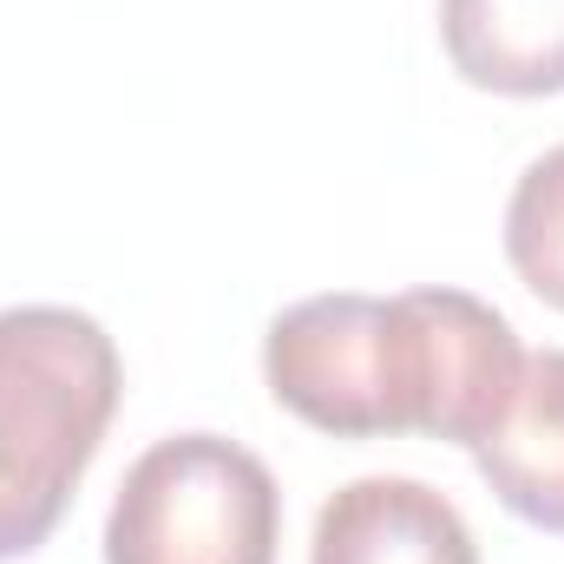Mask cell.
<instances>
[{
    "mask_svg": "<svg viewBox=\"0 0 564 564\" xmlns=\"http://www.w3.org/2000/svg\"><path fill=\"white\" fill-rule=\"evenodd\" d=\"M112 335L66 302L0 308V564L40 552L119 414Z\"/></svg>",
    "mask_w": 564,
    "mask_h": 564,
    "instance_id": "6da1fadb",
    "label": "cell"
},
{
    "mask_svg": "<svg viewBox=\"0 0 564 564\" xmlns=\"http://www.w3.org/2000/svg\"><path fill=\"white\" fill-rule=\"evenodd\" d=\"M276 473L224 433L144 446L106 512V564H276Z\"/></svg>",
    "mask_w": 564,
    "mask_h": 564,
    "instance_id": "7a4b0ae2",
    "label": "cell"
},
{
    "mask_svg": "<svg viewBox=\"0 0 564 564\" xmlns=\"http://www.w3.org/2000/svg\"><path fill=\"white\" fill-rule=\"evenodd\" d=\"M525 375L512 322L466 289H401L381 295V421L388 433H421L479 446L506 414Z\"/></svg>",
    "mask_w": 564,
    "mask_h": 564,
    "instance_id": "3957f363",
    "label": "cell"
},
{
    "mask_svg": "<svg viewBox=\"0 0 564 564\" xmlns=\"http://www.w3.org/2000/svg\"><path fill=\"white\" fill-rule=\"evenodd\" d=\"M263 381L282 414L335 440H388L381 421V295L335 289L289 302L263 335Z\"/></svg>",
    "mask_w": 564,
    "mask_h": 564,
    "instance_id": "277c9868",
    "label": "cell"
},
{
    "mask_svg": "<svg viewBox=\"0 0 564 564\" xmlns=\"http://www.w3.org/2000/svg\"><path fill=\"white\" fill-rule=\"evenodd\" d=\"M308 564H479V545L446 492L375 473L315 512Z\"/></svg>",
    "mask_w": 564,
    "mask_h": 564,
    "instance_id": "5b68a950",
    "label": "cell"
},
{
    "mask_svg": "<svg viewBox=\"0 0 564 564\" xmlns=\"http://www.w3.org/2000/svg\"><path fill=\"white\" fill-rule=\"evenodd\" d=\"M473 466L512 519L564 539V348L525 355V375L473 446Z\"/></svg>",
    "mask_w": 564,
    "mask_h": 564,
    "instance_id": "8992f818",
    "label": "cell"
},
{
    "mask_svg": "<svg viewBox=\"0 0 564 564\" xmlns=\"http://www.w3.org/2000/svg\"><path fill=\"white\" fill-rule=\"evenodd\" d=\"M440 46L479 93H564V0H440Z\"/></svg>",
    "mask_w": 564,
    "mask_h": 564,
    "instance_id": "52a82bcc",
    "label": "cell"
},
{
    "mask_svg": "<svg viewBox=\"0 0 564 564\" xmlns=\"http://www.w3.org/2000/svg\"><path fill=\"white\" fill-rule=\"evenodd\" d=\"M506 263L519 270V282L564 308V144H552L545 158H532L512 184L506 204Z\"/></svg>",
    "mask_w": 564,
    "mask_h": 564,
    "instance_id": "ba28073f",
    "label": "cell"
}]
</instances>
